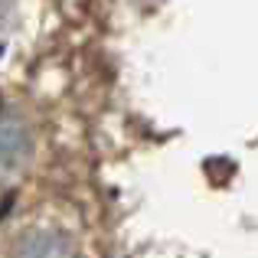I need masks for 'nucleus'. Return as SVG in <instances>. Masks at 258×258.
<instances>
[{
	"mask_svg": "<svg viewBox=\"0 0 258 258\" xmlns=\"http://www.w3.org/2000/svg\"><path fill=\"white\" fill-rule=\"evenodd\" d=\"M33 154L30 121L13 108H0V176H13L26 167Z\"/></svg>",
	"mask_w": 258,
	"mask_h": 258,
	"instance_id": "1",
	"label": "nucleus"
},
{
	"mask_svg": "<svg viewBox=\"0 0 258 258\" xmlns=\"http://www.w3.org/2000/svg\"><path fill=\"white\" fill-rule=\"evenodd\" d=\"M17 258H79V248L59 229H33L20 235Z\"/></svg>",
	"mask_w": 258,
	"mask_h": 258,
	"instance_id": "2",
	"label": "nucleus"
},
{
	"mask_svg": "<svg viewBox=\"0 0 258 258\" xmlns=\"http://www.w3.org/2000/svg\"><path fill=\"white\" fill-rule=\"evenodd\" d=\"M13 23H17V0H0V43L10 36Z\"/></svg>",
	"mask_w": 258,
	"mask_h": 258,
	"instance_id": "3",
	"label": "nucleus"
}]
</instances>
